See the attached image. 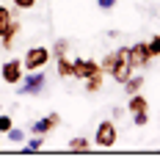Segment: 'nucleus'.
I'll use <instances>...</instances> for the list:
<instances>
[{
    "label": "nucleus",
    "instance_id": "obj_1",
    "mask_svg": "<svg viewBox=\"0 0 160 160\" xmlns=\"http://www.w3.org/2000/svg\"><path fill=\"white\" fill-rule=\"evenodd\" d=\"M44 69H36V72H28V75H22V80L17 83V88H19V97H39L47 91V78L42 75Z\"/></svg>",
    "mask_w": 160,
    "mask_h": 160
},
{
    "label": "nucleus",
    "instance_id": "obj_2",
    "mask_svg": "<svg viewBox=\"0 0 160 160\" xmlns=\"http://www.w3.org/2000/svg\"><path fill=\"white\" fill-rule=\"evenodd\" d=\"M50 47H44V44H36V47H31L28 52H25V58H22V66H25V72H36V69H44V66L50 64Z\"/></svg>",
    "mask_w": 160,
    "mask_h": 160
},
{
    "label": "nucleus",
    "instance_id": "obj_3",
    "mask_svg": "<svg viewBox=\"0 0 160 160\" xmlns=\"http://www.w3.org/2000/svg\"><path fill=\"white\" fill-rule=\"evenodd\" d=\"M116 141H119V130H116V124H113L111 119L99 122V124H97V132H94V144L99 146V149H113Z\"/></svg>",
    "mask_w": 160,
    "mask_h": 160
},
{
    "label": "nucleus",
    "instance_id": "obj_4",
    "mask_svg": "<svg viewBox=\"0 0 160 160\" xmlns=\"http://www.w3.org/2000/svg\"><path fill=\"white\" fill-rule=\"evenodd\" d=\"M127 61L132 69H146L152 64V55H149V47L146 42H135L132 47H127Z\"/></svg>",
    "mask_w": 160,
    "mask_h": 160
},
{
    "label": "nucleus",
    "instance_id": "obj_5",
    "mask_svg": "<svg viewBox=\"0 0 160 160\" xmlns=\"http://www.w3.org/2000/svg\"><path fill=\"white\" fill-rule=\"evenodd\" d=\"M22 75H25L22 58H11V61H6V64L0 66V78H3V83H8V86H17L22 80Z\"/></svg>",
    "mask_w": 160,
    "mask_h": 160
},
{
    "label": "nucleus",
    "instance_id": "obj_6",
    "mask_svg": "<svg viewBox=\"0 0 160 160\" xmlns=\"http://www.w3.org/2000/svg\"><path fill=\"white\" fill-rule=\"evenodd\" d=\"M58 124H61V113L52 111V113H47V116H42V119H36L31 124V132L33 135H50Z\"/></svg>",
    "mask_w": 160,
    "mask_h": 160
},
{
    "label": "nucleus",
    "instance_id": "obj_7",
    "mask_svg": "<svg viewBox=\"0 0 160 160\" xmlns=\"http://www.w3.org/2000/svg\"><path fill=\"white\" fill-rule=\"evenodd\" d=\"M72 64H75V78H78V80H86V78H94V75H102L99 64H97V61H91V58H75Z\"/></svg>",
    "mask_w": 160,
    "mask_h": 160
},
{
    "label": "nucleus",
    "instance_id": "obj_8",
    "mask_svg": "<svg viewBox=\"0 0 160 160\" xmlns=\"http://www.w3.org/2000/svg\"><path fill=\"white\" fill-rule=\"evenodd\" d=\"M22 31V22L17 19V17H11V22H8V28L3 31V36H0V44H3V50H11L14 47V39H17V33Z\"/></svg>",
    "mask_w": 160,
    "mask_h": 160
},
{
    "label": "nucleus",
    "instance_id": "obj_9",
    "mask_svg": "<svg viewBox=\"0 0 160 160\" xmlns=\"http://www.w3.org/2000/svg\"><path fill=\"white\" fill-rule=\"evenodd\" d=\"M55 69H58L61 78H75V64H72L66 55H58V58H55Z\"/></svg>",
    "mask_w": 160,
    "mask_h": 160
},
{
    "label": "nucleus",
    "instance_id": "obj_10",
    "mask_svg": "<svg viewBox=\"0 0 160 160\" xmlns=\"http://www.w3.org/2000/svg\"><path fill=\"white\" fill-rule=\"evenodd\" d=\"M66 149H69L72 155H86V152L91 149V141H88V138H83V135H78V138H72V141H69Z\"/></svg>",
    "mask_w": 160,
    "mask_h": 160
},
{
    "label": "nucleus",
    "instance_id": "obj_11",
    "mask_svg": "<svg viewBox=\"0 0 160 160\" xmlns=\"http://www.w3.org/2000/svg\"><path fill=\"white\" fill-rule=\"evenodd\" d=\"M127 111H130V113H138V111H149V99H146V97H141V91H138V94H130Z\"/></svg>",
    "mask_w": 160,
    "mask_h": 160
},
{
    "label": "nucleus",
    "instance_id": "obj_12",
    "mask_svg": "<svg viewBox=\"0 0 160 160\" xmlns=\"http://www.w3.org/2000/svg\"><path fill=\"white\" fill-rule=\"evenodd\" d=\"M122 86H124V91H127V97H130V94H138V91L144 88V75H130V78L124 80Z\"/></svg>",
    "mask_w": 160,
    "mask_h": 160
},
{
    "label": "nucleus",
    "instance_id": "obj_13",
    "mask_svg": "<svg viewBox=\"0 0 160 160\" xmlns=\"http://www.w3.org/2000/svg\"><path fill=\"white\" fill-rule=\"evenodd\" d=\"M102 80H105V75H94V78H86V80H83V86H86V94H97V91L102 88Z\"/></svg>",
    "mask_w": 160,
    "mask_h": 160
},
{
    "label": "nucleus",
    "instance_id": "obj_14",
    "mask_svg": "<svg viewBox=\"0 0 160 160\" xmlns=\"http://www.w3.org/2000/svg\"><path fill=\"white\" fill-rule=\"evenodd\" d=\"M28 144L22 146V152H39L42 146H44V135H31V138H25Z\"/></svg>",
    "mask_w": 160,
    "mask_h": 160
},
{
    "label": "nucleus",
    "instance_id": "obj_15",
    "mask_svg": "<svg viewBox=\"0 0 160 160\" xmlns=\"http://www.w3.org/2000/svg\"><path fill=\"white\" fill-rule=\"evenodd\" d=\"M66 52H69V42L66 39H55V44L50 47V55L58 58V55H66Z\"/></svg>",
    "mask_w": 160,
    "mask_h": 160
},
{
    "label": "nucleus",
    "instance_id": "obj_16",
    "mask_svg": "<svg viewBox=\"0 0 160 160\" xmlns=\"http://www.w3.org/2000/svg\"><path fill=\"white\" fill-rule=\"evenodd\" d=\"M113 64H116V52H105V55H102V61H99V69H102V75H111Z\"/></svg>",
    "mask_w": 160,
    "mask_h": 160
},
{
    "label": "nucleus",
    "instance_id": "obj_17",
    "mask_svg": "<svg viewBox=\"0 0 160 160\" xmlns=\"http://www.w3.org/2000/svg\"><path fill=\"white\" fill-rule=\"evenodd\" d=\"M11 8H6V6H3V3H0V36H3V31H6V28H8V22H11Z\"/></svg>",
    "mask_w": 160,
    "mask_h": 160
},
{
    "label": "nucleus",
    "instance_id": "obj_18",
    "mask_svg": "<svg viewBox=\"0 0 160 160\" xmlns=\"http://www.w3.org/2000/svg\"><path fill=\"white\" fill-rule=\"evenodd\" d=\"M6 135H8V141H11V144H22V141H25V130H19V127H11Z\"/></svg>",
    "mask_w": 160,
    "mask_h": 160
},
{
    "label": "nucleus",
    "instance_id": "obj_19",
    "mask_svg": "<svg viewBox=\"0 0 160 160\" xmlns=\"http://www.w3.org/2000/svg\"><path fill=\"white\" fill-rule=\"evenodd\" d=\"M132 124H135V127H146V124H149V111L132 113Z\"/></svg>",
    "mask_w": 160,
    "mask_h": 160
},
{
    "label": "nucleus",
    "instance_id": "obj_20",
    "mask_svg": "<svg viewBox=\"0 0 160 160\" xmlns=\"http://www.w3.org/2000/svg\"><path fill=\"white\" fill-rule=\"evenodd\" d=\"M146 47H149V55H152V58H160V36H152V39L146 42Z\"/></svg>",
    "mask_w": 160,
    "mask_h": 160
},
{
    "label": "nucleus",
    "instance_id": "obj_21",
    "mask_svg": "<svg viewBox=\"0 0 160 160\" xmlns=\"http://www.w3.org/2000/svg\"><path fill=\"white\" fill-rule=\"evenodd\" d=\"M11 127H14V119H11L8 113H0V132L6 135V132H8Z\"/></svg>",
    "mask_w": 160,
    "mask_h": 160
},
{
    "label": "nucleus",
    "instance_id": "obj_22",
    "mask_svg": "<svg viewBox=\"0 0 160 160\" xmlns=\"http://www.w3.org/2000/svg\"><path fill=\"white\" fill-rule=\"evenodd\" d=\"M11 3H14V8H19V11H22V8H33L39 0H11Z\"/></svg>",
    "mask_w": 160,
    "mask_h": 160
},
{
    "label": "nucleus",
    "instance_id": "obj_23",
    "mask_svg": "<svg viewBox=\"0 0 160 160\" xmlns=\"http://www.w3.org/2000/svg\"><path fill=\"white\" fill-rule=\"evenodd\" d=\"M97 6H99L102 11H111L113 6H116V0H97Z\"/></svg>",
    "mask_w": 160,
    "mask_h": 160
}]
</instances>
